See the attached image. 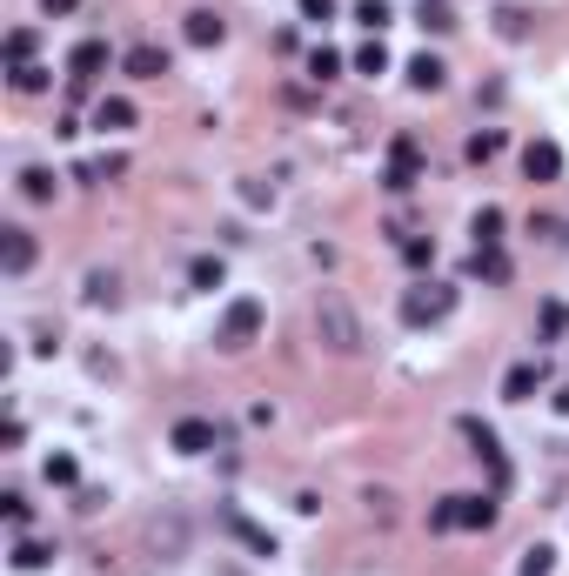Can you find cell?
Listing matches in <instances>:
<instances>
[{
    "instance_id": "cell-1",
    "label": "cell",
    "mask_w": 569,
    "mask_h": 576,
    "mask_svg": "<svg viewBox=\"0 0 569 576\" xmlns=\"http://www.w3.org/2000/svg\"><path fill=\"white\" fill-rule=\"evenodd\" d=\"M315 335H322L329 355H362V342H369V335H362V315L349 309L342 288H322V295H315Z\"/></svg>"
},
{
    "instance_id": "cell-2",
    "label": "cell",
    "mask_w": 569,
    "mask_h": 576,
    "mask_svg": "<svg viewBox=\"0 0 569 576\" xmlns=\"http://www.w3.org/2000/svg\"><path fill=\"white\" fill-rule=\"evenodd\" d=\"M262 322H268V309H262V302H255V295H235V302H228V309H221L215 349H228V355L255 349V335H262Z\"/></svg>"
},
{
    "instance_id": "cell-3",
    "label": "cell",
    "mask_w": 569,
    "mask_h": 576,
    "mask_svg": "<svg viewBox=\"0 0 569 576\" xmlns=\"http://www.w3.org/2000/svg\"><path fill=\"white\" fill-rule=\"evenodd\" d=\"M449 309H456V288L449 282H416L402 295V322L409 329H436V322H449Z\"/></svg>"
},
{
    "instance_id": "cell-4",
    "label": "cell",
    "mask_w": 569,
    "mask_h": 576,
    "mask_svg": "<svg viewBox=\"0 0 569 576\" xmlns=\"http://www.w3.org/2000/svg\"><path fill=\"white\" fill-rule=\"evenodd\" d=\"M456 429H462V443H469V456H482V463H489V489L503 496V489H509V456H503V443H496V429H489V422H476V416H462Z\"/></svg>"
},
{
    "instance_id": "cell-5",
    "label": "cell",
    "mask_w": 569,
    "mask_h": 576,
    "mask_svg": "<svg viewBox=\"0 0 569 576\" xmlns=\"http://www.w3.org/2000/svg\"><path fill=\"white\" fill-rule=\"evenodd\" d=\"M34 255H41V248H34V228H21V222L0 228V268H7V275H27Z\"/></svg>"
},
{
    "instance_id": "cell-6",
    "label": "cell",
    "mask_w": 569,
    "mask_h": 576,
    "mask_svg": "<svg viewBox=\"0 0 569 576\" xmlns=\"http://www.w3.org/2000/svg\"><path fill=\"white\" fill-rule=\"evenodd\" d=\"M523 175L543 188V181H563V148L556 141H529L523 148Z\"/></svg>"
},
{
    "instance_id": "cell-7",
    "label": "cell",
    "mask_w": 569,
    "mask_h": 576,
    "mask_svg": "<svg viewBox=\"0 0 569 576\" xmlns=\"http://www.w3.org/2000/svg\"><path fill=\"white\" fill-rule=\"evenodd\" d=\"M121 67H128L134 81H161V74H168V47L141 41V47H128V54H121Z\"/></svg>"
},
{
    "instance_id": "cell-8",
    "label": "cell",
    "mask_w": 569,
    "mask_h": 576,
    "mask_svg": "<svg viewBox=\"0 0 569 576\" xmlns=\"http://www.w3.org/2000/svg\"><path fill=\"white\" fill-rule=\"evenodd\" d=\"M181 34H188V47H221V41H228V21H221L215 7H195Z\"/></svg>"
},
{
    "instance_id": "cell-9",
    "label": "cell",
    "mask_w": 569,
    "mask_h": 576,
    "mask_svg": "<svg viewBox=\"0 0 569 576\" xmlns=\"http://www.w3.org/2000/svg\"><path fill=\"white\" fill-rule=\"evenodd\" d=\"M101 67H108V41H81L74 54H67V74H74V88H88Z\"/></svg>"
},
{
    "instance_id": "cell-10",
    "label": "cell",
    "mask_w": 569,
    "mask_h": 576,
    "mask_svg": "<svg viewBox=\"0 0 569 576\" xmlns=\"http://www.w3.org/2000/svg\"><path fill=\"white\" fill-rule=\"evenodd\" d=\"M168 443H175L181 456H208V449H215V422L188 416V422H175V436H168Z\"/></svg>"
},
{
    "instance_id": "cell-11",
    "label": "cell",
    "mask_w": 569,
    "mask_h": 576,
    "mask_svg": "<svg viewBox=\"0 0 569 576\" xmlns=\"http://www.w3.org/2000/svg\"><path fill=\"white\" fill-rule=\"evenodd\" d=\"M543 376H549V362H516V369L503 376V396L509 402H529L536 389H543Z\"/></svg>"
},
{
    "instance_id": "cell-12",
    "label": "cell",
    "mask_w": 569,
    "mask_h": 576,
    "mask_svg": "<svg viewBox=\"0 0 569 576\" xmlns=\"http://www.w3.org/2000/svg\"><path fill=\"white\" fill-rule=\"evenodd\" d=\"M496 523V489L489 496H456V530H489Z\"/></svg>"
},
{
    "instance_id": "cell-13",
    "label": "cell",
    "mask_w": 569,
    "mask_h": 576,
    "mask_svg": "<svg viewBox=\"0 0 569 576\" xmlns=\"http://www.w3.org/2000/svg\"><path fill=\"white\" fill-rule=\"evenodd\" d=\"M416 168H422V155H416V141L402 134L389 148V188H416Z\"/></svg>"
},
{
    "instance_id": "cell-14",
    "label": "cell",
    "mask_w": 569,
    "mask_h": 576,
    "mask_svg": "<svg viewBox=\"0 0 569 576\" xmlns=\"http://www.w3.org/2000/svg\"><path fill=\"white\" fill-rule=\"evenodd\" d=\"M221 523H228V536H235V543H248V550H255V556H275V536H268L262 523H248V516H241V510H228V516H221Z\"/></svg>"
},
{
    "instance_id": "cell-15",
    "label": "cell",
    "mask_w": 569,
    "mask_h": 576,
    "mask_svg": "<svg viewBox=\"0 0 569 576\" xmlns=\"http://www.w3.org/2000/svg\"><path fill=\"white\" fill-rule=\"evenodd\" d=\"M148 543H154L161 556H181V543H188L181 516H175V510H168V516H154V523H148Z\"/></svg>"
},
{
    "instance_id": "cell-16",
    "label": "cell",
    "mask_w": 569,
    "mask_h": 576,
    "mask_svg": "<svg viewBox=\"0 0 569 576\" xmlns=\"http://www.w3.org/2000/svg\"><path fill=\"white\" fill-rule=\"evenodd\" d=\"M469 275H482V282H509V255L503 248H476V255H469Z\"/></svg>"
},
{
    "instance_id": "cell-17",
    "label": "cell",
    "mask_w": 569,
    "mask_h": 576,
    "mask_svg": "<svg viewBox=\"0 0 569 576\" xmlns=\"http://www.w3.org/2000/svg\"><path fill=\"white\" fill-rule=\"evenodd\" d=\"M81 295H88L94 309H114V302H121V282H114V268H94V275H88V288H81Z\"/></svg>"
},
{
    "instance_id": "cell-18",
    "label": "cell",
    "mask_w": 569,
    "mask_h": 576,
    "mask_svg": "<svg viewBox=\"0 0 569 576\" xmlns=\"http://www.w3.org/2000/svg\"><path fill=\"white\" fill-rule=\"evenodd\" d=\"M442 74H449V67H442L436 54H416V61H409V88H422V94H436V88H442Z\"/></svg>"
},
{
    "instance_id": "cell-19",
    "label": "cell",
    "mask_w": 569,
    "mask_h": 576,
    "mask_svg": "<svg viewBox=\"0 0 569 576\" xmlns=\"http://www.w3.org/2000/svg\"><path fill=\"white\" fill-rule=\"evenodd\" d=\"M469 235H476V248H496V242H503V208H476Z\"/></svg>"
},
{
    "instance_id": "cell-20",
    "label": "cell",
    "mask_w": 569,
    "mask_h": 576,
    "mask_svg": "<svg viewBox=\"0 0 569 576\" xmlns=\"http://www.w3.org/2000/svg\"><path fill=\"white\" fill-rule=\"evenodd\" d=\"M94 128H134V101H121V94H108V101L94 108Z\"/></svg>"
},
{
    "instance_id": "cell-21",
    "label": "cell",
    "mask_w": 569,
    "mask_h": 576,
    "mask_svg": "<svg viewBox=\"0 0 569 576\" xmlns=\"http://www.w3.org/2000/svg\"><path fill=\"white\" fill-rule=\"evenodd\" d=\"M188 282H195V288H221V282H228L221 255H195V262H188Z\"/></svg>"
},
{
    "instance_id": "cell-22",
    "label": "cell",
    "mask_w": 569,
    "mask_h": 576,
    "mask_svg": "<svg viewBox=\"0 0 569 576\" xmlns=\"http://www.w3.org/2000/svg\"><path fill=\"white\" fill-rule=\"evenodd\" d=\"M47 563H54V550H47V543H34V536H21V543H14V570H47Z\"/></svg>"
},
{
    "instance_id": "cell-23",
    "label": "cell",
    "mask_w": 569,
    "mask_h": 576,
    "mask_svg": "<svg viewBox=\"0 0 569 576\" xmlns=\"http://www.w3.org/2000/svg\"><path fill=\"white\" fill-rule=\"evenodd\" d=\"M355 21L369 27V34H382V27L395 21V7H389V0H355Z\"/></svg>"
},
{
    "instance_id": "cell-24",
    "label": "cell",
    "mask_w": 569,
    "mask_h": 576,
    "mask_svg": "<svg viewBox=\"0 0 569 576\" xmlns=\"http://www.w3.org/2000/svg\"><path fill=\"white\" fill-rule=\"evenodd\" d=\"M462 155H469V161H496V155H503V134H496V128L469 134V148H462Z\"/></svg>"
},
{
    "instance_id": "cell-25",
    "label": "cell",
    "mask_w": 569,
    "mask_h": 576,
    "mask_svg": "<svg viewBox=\"0 0 569 576\" xmlns=\"http://www.w3.org/2000/svg\"><path fill=\"white\" fill-rule=\"evenodd\" d=\"M21 195L27 201H54V175H47V168H21Z\"/></svg>"
},
{
    "instance_id": "cell-26",
    "label": "cell",
    "mask_w": 569,
    "mask_h": 576,
    "mask_svg": "<svg viewBox=\"0 0 569 576\" xmlns=\"http://www.w3.org/2000/svg\"><path fill=\"white\" fill-rule=\"evenodd\" d=\"M416 14H422V27H436V34H449V27H456L449 0H416Z\"/></svg>"
},
{
    "instance_id": "cell-27",
    "label": "cell",
    "mask_w": 569,
    "mask_h": 576,
    "mask_svg": "<svg viewBox=\"0 0 569 576\" xmlns=\"http://www.w3.org/2000/svg\"><path fill=\"white\" fill-rule=\"evenodd\" d=\"M355 74H369V81H375V74H389V47H382V41H369L362 54H355Z\"/></svg>"
},
{
    "instance_id": "cell-28",
    "label": "cell",
    "mask_w": 569,
    "mask_h": 576,
    "mask_svg": "<svg viewBox=\"0 0 569 576\" xmlns=\"http://www.w3.org/2000/svg\"><path fill=\"white\" fill-rule=\"evenodd\" d=\"M47 483L74 489V483H81V463H74V456H47Z\"/></svg>"
},
{
    "instance_id": "cell-29",
    "label": "cell",
    "mask_w": 569,
    "mask_h": 576,
    "mask_svg": "<svg viewBox=\"0 0 569 576\" xmlns=\"http://www.w3.org/2000/svg\"><path fill=\"white\" fill-rule=\"evenodd\" d=\"M308 74H315V81H335V74H342V54H335V47H315V54H308Z\"/></svg>"
},
{
    "instance_id": "cell-30",
    "label": "cell",
    "mask_w": 569,
    "mask_h": 576,
    "mask_svg": "<svg viewBox=\"0 0 569 576\" xmlns=\"http://www.w3.org/2000/svg\"><path fill=\"white\" fill-rule=\"evenodd\" d=\"M7 81H14L21 94H41V88H47V67H34V61H27V67H7Z\"/></svg>"
},
{
    "instance_id": "cell-31",
    "label": "cell",
    "mask_w": 569,
    "mask_h": 576,
    "mask_svg": "<svg viewBox=\"0 0 569 576\" xmlns=\"http://www.w3.org/2000/svg\"><path fill=\"white\" fill-rule=\"evenodd\" d=\"M496 34H503V41H523V34H529V14H523V7H503V14H496Z\"/></svg>"
},
{
    "instance_id": "cell-32",
    "label": "cell",
    "mask_w": 569,
    "mask_h": 576,
    "mask_svg": "<svg viewBox=\"0 0 569 576\" xmlns=\"http://www.w3.org/2000/svg\"><path fill=\"white\" fill-rule=\"evenodd\" d=\"M27 61H34V34L14 27V34H7V67H27Z\"/></svg>"
},
{
    "instance_id": "cell-33",
    "label": "cell",
    "mask_w": 569,
    "mask_h": 576,
    "mask_svg": "<svg viewBox=\"0 0 569 576\" xmlns=\"http://www.w3.org/2000/svg\"><path fill=\"white\" fill-rule=\"evenodd\" d=\"M402 262H409V268H429V262H436V242H429V235H409V242H402Z\"/></svg>"
},
{
    "instance_id": "cell-34",
    "label": "cell",
    "mask_w": 569,
    "mask_h": 576,
    "mask_svg": "<svg viewBox=\"0 0 569 576\" xmlns=\"http://www.w3.org/2000/svg\"><path fill=\"white\" fill-rule=\"evenodd\" d=\"M536 329H543V342H556V335L569 329V309L563 302H543V322H536Z\"/></svg>"
},
{
    "instance_id": "cell-35",
    "label": "cell",
    "mask_w": 569,
    "mask_h": 576,
    "mask_svg": "<svg viewBox=\"0 0 569 576\" xmlns=\"http://www.w3.org/2000/svg\"><path fill=\"white\" fill-rule=\"evenodd\" d=\"M549 563H556V550H549V543L523 550V576H549Z\"/></svg>"
},
{
    "instance_id": "cell-36",
    "label": "cell",
    "mask_w": 569,
    "mask_h": 576,
    "mask_svg": "<svg viewBox=\"0 0 569 576\" xmlns=\"http://www.w3.org/2000/svg\"><path fill=\"white\" fill-rule=\"evenodd\" d=\"M429 530H456V496H442L436 510H429Z\"/></svg>"
},
{
    "instance_id": "cell-37",
    "label": "cell",
    "mask_w": 569,
    "mask_h": 576,
    "mask_svg": "<svg viewBox=\"0 0 569 576\" xmlns=\"http://www.w3.org/2000/svg\"><path fill=\"white\" fill-rule=\"evenodd\" d=\"M0 510H7L14 530H27V516H34V510H27V496H0Z\"/></svg>"
},
{
    "instance_id": "cell-38",
    "label": "cell",
    "mask_w": 569,
    "mask_h": 576,
    "mask_svg": "<svg viewBox=\"0 0 569 576\" xmlns=\"http://www.w3.org/2000/svg\"><path fill=\"white\" fill-rule=\"evenodd\" d=\"M302 7V21H335V0H295Z\"/></svg>"
},
{
    "instance_id": "cell-39",
    "label": "cell",
    "mask_w": 569,
    "mask_h": 576,
    "mask_svg": "<svg viewBox=\"0 0 569 576\" xmlns=\"http://www.w3.org/2000/svg\"><path fill=\"white\" fill-rule=\"evenodd\" d=\"M81 0H41V14H74Z\"/></svg>"
},
{
    "instance_id": "cell-40",
    "label": "cell",
    "mask_w": 569,
    "mask_h": 576,
    "mask_svg": "<svg viewBox=\"0 0 569 576\" xmlns=\"http://www.w3.org/2000/svg\"><path fill=\"white\" fill-rule=\"evenodd\" d=\"M556 416H569V382H563V389H556Z\"/></svg>"
}]
</instances>
